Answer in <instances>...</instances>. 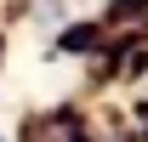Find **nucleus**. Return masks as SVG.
Segmentation results:
<instances>
[]
</instances>
